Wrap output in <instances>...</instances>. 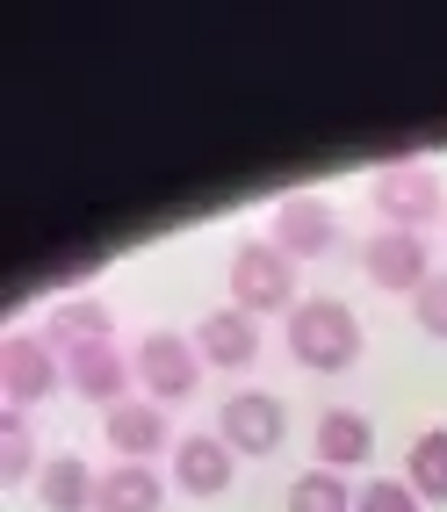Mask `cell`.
I'll return each instance as SVG.
<instances>
[{
    "label": "cell",
    "mask_w": 447,
    "mask_h": 512,
    "mask_svg": "<svg viewBox=\"0 0 447 512\" xmlns=\"http://www.w3.org/2000/svg\"><path fill=\"white\" fill-rule=\"evenodd\" d=\"M289 354L318 375H339L361 361V318L339 296H303L289 311Z\"/></svg>",
    "instance_id": "1"
},
{
    "label": "cell",
    "mask_w": 447,
    "mask_h": 512,
    "mask_svg": "<svg viewBox=\"0 0 447 512\" xmlns=\"http://www.w3.org/2000/svg\"><path fill=\"white\" fill-rule=\"evenodd\" d=\"M231 311H296V260L274 246V238H246L231 253Z\"/></svg>",
    "instance_id": "2"
},
{
    "label": "cell",
    "mask_w": 447,
    "mask_h": 512,
    "mask_svg": "<svg viewBox=\"0 0 447 512\" xmlns=\"http://www.w3.org/2000/svg\"><path fill=\"white\" fill-rule=\"evenodd\" d=\"M65 375V354L37 332H8L0 339V397H8V412H29V404H44Z\"/></svg>",
    "instance_id": "3"
},
{
    "label": "cell",
    "mask_w": 447,
    "mask_h": 512,
    "mask_svg": "<svg viewBox=\"0 0 447 512\" xmlns=\"http://www.w3.org/2000/svg\"><path fill=\"white\" fill-rule=\"evenodd\" d=\"M130 361H137V383L152 390V404H188L195 383H202V354L181 332H145Z\"/></svg>",
    "instance_id": "4"
},
{
    "label": "cell",
    "mask_w": 447,
    "mask_h": 512,
    "mask_svg": "<svg viewBox=\"0 0 447 512\" xmlns=\"http://www.w3.org/2000/svg\"><path fill=\"white\" fill-rule=\"evenodd\" d=\"M361 275L375 289H390V296H419L433 282V246H426V231H375L368 246H361Z\"/></svg>",
    "instance_id": "5"
},
{
    "label": "cell",
    "mask_w": 447,
    "mask_h": 512,
    "mask_svg": "<svg viewBox=\"0 0 447 512\" xmlns=\"http://www.w3.org/2000/svg\"><path fill=\"white\" fill-rule=\"evenodd\" d=\"M375 210H383V231H426L440 217V181L433 166H383L375 174Z\"/></svg>",
    "instance_id": "6"
},
{
    "label": "cell",
    "mask_w": 447,
    "mask_h": 512,
    "mask_svg": "<svg viewBox=\"0 0 447 512\" xmlns=\"http://www.w3.org/2000/svg\"><path fill=\"white\" fill-rule=\"evenodd\" d=\"M217 433H224L231 455H274L282 433H289V412H282V397H267V390H238V397H224Z\"/></svg>",
    "instance_id": "7"
},
{
    "label": "cell",
    "mask_w": 447,
    "mask_h": 512,
    "mask_svg": "<svg viewBox=\"0 0 447 512\" xmlns=\"http://www.w3.org/2000/svg\"><path fill=\"white\" fill-rule=\"evenodd\" d=\"M130 375H137V361L116 347V339H80V347H65V383H73L87 404H101V412L123 404Z\"/></svg>",
    "instance_id": "8"
},
{
    "label": "cell",
    "mask_w": 447,
    "mask_h": 512,
    "mask_svg": "<svg viewBox=\"0 0 447 512\" xmlns=\"http://www.w3.org/2000/svg\"><path fill=\"white\" fill-rule=\"evenodd\" d=\"M274 246L289 260H325L339 246V217L325 195H289L282 210H274Z\"/></svg>",
    "instance_id": "9"
},
{
    "label": "cell",
    "mask_w": 447,
    "mask_h": 512,
    "mask_svg": "<svg viewBox=\"0 0 447 512\" xmlns=\"http://www.w3.org/2000/svg\"><path fill=\"white\" fill-rule=\"evenodd\" d=\"M231 469H238V455L224 448V433H188V440H174V484H181L188 498L231 491Z\"/></svg>",
    "instance_id": "10"
},
{
    "label": "cell",
    "mask_w": 447,
    "mask_h": 512,
    "mask_svg": "<svg viewBox=\"0 0 447 512\" xmlns=\"http://www.w3.org/2000/svg\"><path fill=\"white\" fill-rule=\"evenodd\" d=\"M195 354H202V368H253L260 361V318L210 311V318L195 325Z\"/></svg>",
    "instance_id": "11"
},
{
    "label": "cell",
    "mask_w": 447,
    "mask_h": 512,
    "mask_svg": "<svg viewBox=\"0 0 447 512\" xmlns=\"http://www.w3.org/2000/svg\"><path fill=\"white\" fill-rule=\"evenodd\" d=\"M101 426H109V448L123 462H152L166 448V404H152V397H123Z\"/></svg>",
    "instance_id": "12"
},
{
    "label": "cell",
    "mask_w": 447,
    "mask_h": 512,
    "mask_svg": "<svg viewBox=\"0 0 447 512\" xmlns=\"http://www.w3.org/2000/svg\"><path fill=\"white\" fill-rule=\"evenodd\" d=\"M375 455V426L354 412V404H332V412L318 419V469H361Z\"/></svg>",
    "instance_id": "13"
},
{
    "label": "cell",
    "mask_w": 447,
    "mask_h": 512,
    "mask_svg": "<svg viewBox=\"0 0 447 512\" xmlns=\"http://www.w3.org/2000/svg\"><path fill=\"white\" fill-rule=\"evenodd\" d=\"M159 498H166V476L152 462H116L94 491V512H159Z\"/></svg>",
    "instance_id": "14"
},
{
    "label": "cell",
    "mask_w": 447,
    "mask_h": 512,
    "mask_svg": "<svg viewBox=\"0 0 447 512\" xmlns=\"http://www.w3.org/2000/svg\"><path fill=\"white\" fill-rule=\"evenodd\" d=\"M94 491H101V476H94L80 455H51V462L37 469L44 512H94Z\"/></svg>",
    "instance_id": "15"
},
{
    "label": "cell",
    "mask_w": 447,
    "mask_h": 512,
    "mask_svg": "<svg viewBox=\"0 0 447 512\" xmlns=\"http://www.w3.org/2000/svg\"><path fill=\"white\" fill-rule=\"evenodd\" d=\"M404 484L419 491V505H447V426H426L404 455Z\"/></svg>",
    "instance_id": "16"
},
{
    "label": "cell",
    "mask_w": 447,
    "mask_h": 512,
    "mask_svg": "<svg viewBox=\"0 0 447 512\" xmlns=\"http://www.w3.org/2000/svg\"><path fill=\"white\" fill-rule=\"evenodd\" d=\"M109 325L116 318H109V303H101V296H65L58 311H51V332L44 339L65 354V347H80V339H109Z\"/></svg>",
    "instance_id": "17"
},
{
    "label": "cell",
    "mask_w": 447,
    "mask_h": 512,
    "mask_svg": "<svg viewBox=\"0 0 447 512\" xmlns=\"http://www.w3.org/2000/svg\"><path fill=\"white\" fill-rule=\"evenodd\" d=\"M289 512H354V491H347V476L311 469V476L289 484Z\"/></svg>",
    "instance_id": "18"
},
{
    "label": "cell",
    "mask_w": 447,
    "mask_h": 512,
    "mask_svg": "<svg viewBox=\"0 0 447 512\" xmlns=\"http://www.w3.org/2000/svg\"><path fill=\"white\" fill-rule=\"evenodd\" d=\"M37 469V448H29V419L22 412H0V484H22Z\"/></svg>",
    "instance_id": "19"
},
{
    "label": "cell",
    "mask_w": 447,
    "mask_h": 512,
    "mask_svg": "<svg viewBox=\"0 0 447 512\" xmlns=\"http://www.w3.org/2000/svg\"><path fill=\"white\" fill-rule=\"evenodd\" d=\"M354 512H419V491H411L404 476H375V484H361Z\"/></svg>",
    "instance_id": "20"
},
{
    "label": "cell",
    "mask_w": 447,
    "mask_h": 512,
    "mask_svg": "<svg viewBox=\"0 0 447 512\" xmlns=\"http://www.w3.org/2000/svg\"><path fill=\"white\" fill-rule=\"evenodd\" d=\"M411 318H419L426 339H447V275H433L419 296H411Z\"/></svg>",
    "instance_id": "21"
}]
</instances>
